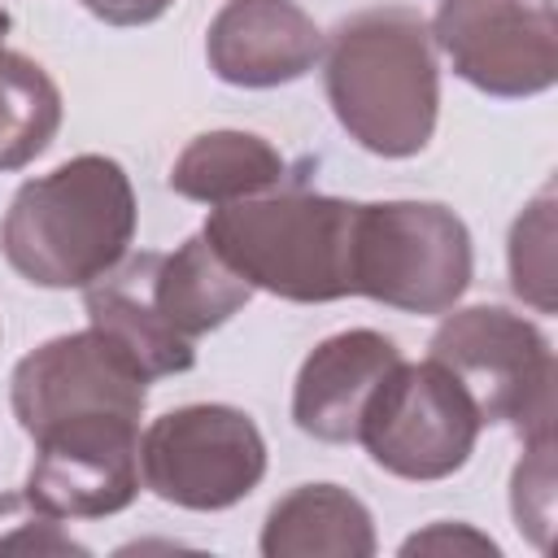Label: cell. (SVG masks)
Instances as JSON below:
<instances>
[{"label":"cell","mask_w":558,"mask_h":558,"mask_svg":"<svg viewBox=\"0 0 558 558\" xmlns=\"http://www.w3.org/2000/svg\"><path fill=\"white\" fill-rule=\"evenodd\" d=\"M205 57L231 87H279L323 61V31L296 0H227L205 31Z\"/></svg>","instance_id":"obj_11"},{"label":"cell","mask_w":558,"mask_h":558,"mask_svg":"<svg viewBox=\"0 0 558 558\" xmlns=\"http://www.w3.org/2000/svg\"><path fill=\"white\" fill-rule=\"evenodd\" d=\"M466 222L436 201H371L353 222V296L405 314H449L471 288Z\"/></svg>","instance_id":"obj_4"},{"label":"cell","mask_w":558,"mask_h":558,"mask_svg":"<svg viewBox=\"0 0 558 558\" xmlns=\"http://www.w3.org/2000/svg\"><path fill=\"white\" fill-rule=\"evenodd\" d=\"M323 92L357 148L375 157L423 153L440 113V65L427 17L410 4H375L340 17L323 39Z\"/></svg>","instance_id":"obj_1"},{"label":"cell","mask_w":558,"mask_h":558,"mask_svg":"<svg viewBox=\"0 0 558 558\" xmlns=\"http://www.w3.org/2000/svg\"><path fill=\"white\" fill-rule=\"evenodd\" d=\"M83 305H87V327H96L105 340H113L135 366L140 375L153 384V379H166V375H183L192 371L196 362V344L179 340L148 305L144 288H140V275H135V262L122 257L109 275H100L96 283L83 288Z\"/></svg>","instance_id":"obj_15"},{"label":"cell","mask_w":558,"mask_h":558,"mask_svg":"<svg viewBox=\"0 0 558 558\" xmlns=\"http://www.w3.org/2000/svg\"><path fill=\"white\" fill-rule=\"evenodd\" d=\"M135 218L126 170L113 157L83 153L13 192L0 248L35 288H87L131 253Z\"/></svg>","instance_id":"obj_2"},{"label":"cell","mask_w":558,"mask_h":558,"mask_svg":"<svg viewBox=\"0 0 558 558\" xmlns=\"http://www.w3.org/2000/svg\"><path fill=\"white\" fill-rule=\"evenodd\" d=\"M458 554V549H471V554H497V545H493V536H484V532H475V527H466V523H432L427 532H414L405 545H401V554Z\"/></svg>","instance_id":"obj_21"},{"label":"cell","mask_w":558,"mask_h":558,"mask_svg":"<svg viewBox=\"0 0 558 558\" xmlns=\"http://www.w3.org/2000/svg\"><path fill=\"white\" fill-rule=\"evenodd\" d=\"M174 0H83L87 13H96L109 26H144L157 22Z\"/></svg>","instance_id":"obj_22"},{"label":"cell","mask_w":558,"mask_h":558,"mask_svg":"<svg viewBox=\"0 0 558 558\" xmlns=\"http://www.w3.org/2000/svg\"><path fill=\"white\" fill-rule=\"evenodd\" d=\"M35 440L26 497L52 519H105L140 497V418H61Z\"/></svg>","instance_id":"obj_9"},{"label":"cell","mask_w":558,"mask_h":558,"mask_svg":"<svg viewBox=\"0 0 558 558\" xmlns=\"http://www.w3.org/2000/svg\"><path fill=\"white\" fill-rule=\"evenodd\" d=\"M266 475V440L257 423L218 401L166 410L140 436V480L179 510H227Z\"/></svg>","instance_id":"obj_7"},{"label":"cell","mask_w":558,"mask_h":558,"mask_svg":"<svg viewBox=\"0 0 558 558\" xmlns=\"http://www.w3.org/2000/svg\"><path fill=\"white\" fill-rule=\"evenodd\" d=\"M131 262L153 314L187 344L222 327L253 296V288L214 253L205 231L187 235L174 253H135Z\"/></svg>","instance_id":"obj_13"},{"label":"cell","mask_w":558,"mask_h":558,"mask_svg":"<svg viewBox=\"0 0 558 558\" xmlns=\"http://www.w3.org/2000/svg\"><path fill=\"white\" fill-rule=\"evenodd\" d=\"M9 26H13V17H9V9L0 4V48H4V35H9Z\"/></svg>","instance_id":"obj_23"},{"label":"cell","mask_w":558,"mask_h":558,"mask_svg":"<svg viewBox=\"0 0 558 558\" xmlns=\"http://www.w3.org/2000/svg\"><path fill=\"white\" fill-rule=\"evenodd\" d=\"M61 126V92L52 74L22 57L0 48V170H22L48 144Z\"/></svg>","instance_id":"obj_17"},{"label":"cell","mask_w":558,"mask_h":558,"mask_svg":"<svg viewBox=\"0 0 558 558\" xmlns=\"http://www.w3.org/2000/svg\"><path fill=\"white\" fill-rule=\"evenodd\" d=\"M353 222L357 201L279 183L262 196L218 205L201 231L253 292L323 305L353 296Z\"/></svg>","instance_id":"obj_3"},{"label":"cell","mask_w":558,"mask_h":558,"mask_svg":"<svg viewBox=\"0 0 558 558\" xmlns=\"http://www.w3.org/2000/svg\"><path fill=\"white\" fill-rule=\"evenodd\" d=\"M9 401L26 436L83 414H126L140 418L148 405V379L140 366L105 340L96 327L74 336H52L31 349L9 379Z\"/></svg>","instance_id":"obj_10"},{"label":"cell","mask_w":558,"mask_h":558,"mask_svg":"<svg viewBox=\"0 0 558 558\" xmlns=\"http://www.w3.org/2000/svg\"><path fill=\"white\" fill-rule=\"evenodd\" d=\"M480 427L475 401L440 362L401 357L371 392L357 423V445L379 471L427 484L471 462Z\"/></svg>","instance_id":"obj_6"},{"label":"cell","mask_w":558,"mask_h":558,"mask_svg":"<svg viewBox=\"0 0 558 558\" xmlns=\"http://www.w3.org/2000/svg\"><path fill=\"white\" fill-rule=\"evenodd\" d=\"M432 44L484 96L523 100L558 78L554 0H436Z\"/></svg>","instance_id":"obj_8"},{"label":"cell","mask_w":558,"mask_h":558,"mask_svg":"<svg viewBox=\"0 0 558 558\" xmlns=\"http://www.w3.org/2000/svg\"><path fill=\"white\" fill-rule=\"evenodd\" d=\"M87 554L70 532H61V519L39 510L26 493H0V554Z\"/></svg>","instance_id":"obj_20"},{"label":"cell","mask_w":558,"mask_h":558,"mask_svg":"<svg viewBox=\"0 0 558 558\" xmlns=\"http://www.w3.org/2000/svg\"><path fill=\"white\" fill-rule=\"evenodd\" d=\"M266 558H371L375 523L371 510L340 484H301L279 497L262 523Z\"/></svg>","instance_id":"obj_14"},{"label":"cell","mask_w":558,"mask_h":558,"mask_svg":"<svg viewBox=\"0 0 558 558\" xmlns=\"http://www.w3.org/2000/svg\"><path fill=\"white\" fill-rule=\"evenodd\" d=\"M510 510H514V527L532 536L536 549H545L554 523V432L523 440V458L510 480Z\"/></svg>","instance_id":"obj_19"},{"label":"cell","mask_w":558,"mask_h":558,"mask_svg":"<svg viewBox=\"0 0 558 558\" xmlns=\"http://www.w3.org/2000/svg\"><path fill=\"white\" fill-rule=\"evenodd\" d=\"M510 288L536 314H554V192L549 187L510 227Z\"/></svg>","instance_id":"obj_18"},{"label":"cell","mask_w":558,"mask_h":558,"mask_svg":"<svg viewBox=\"0 0 558 558\" xmlns=\"http://www.w3.org/2000/svg\"><path fill=\"white\" fill-rule=\"evenodd\" d=\"M401 362V349L371 327L336 331L310 349L292 384V423L327 445L357 440L362 410L379 379Z\"/></svg>","instance_id":"obj_12"},{"label":"cell","mask_w":558,"mask_h":558,"mask_svg":"<svg viewBox=\"0 0 558 558\" xmlns=\"http://www.w3.org/2000/svg\"><path fill=\"white\" fill-rule=\"evenodd\" d=\"M279 183H288V161L253 131H205L170 166V192L209 209L262 196Z\"/></svg>","instance_id":"obj_16"},{"label":"cell","mask_w":558,"mask_h":558,"mask_svg":"<svg viewBox=\"0 0 558 558\" xmlns=\"http://www.w3.org/2000/svg\"><path fill=\"white\" fill-rule=\"evenodd\" d=\"M475 401L480 423H506L519 440L554 432V349L536 323L501 305L453 310L427 344Z\"/></svg>","instance_id":"obj_5"}]
</instances>
